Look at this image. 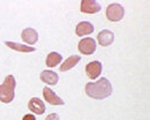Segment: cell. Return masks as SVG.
Listing matches in <instances>:
<instances>
[{"mask_svg": "<svg viewBox=\"0 0 150 120\" xmlns=\"http://www.w3.org/2000/svg\"><path fill=\"white\" fill-rule=\"evenodd\" d=\"M86 94L94 100H104L112 94V84L105 78L86 84Z\"/></svg>", "mask_w": 150, "mask_h": 120, "instance_id": "cell-1", "label": "cell"}, {"mask_svg": "<svg viewBox=\"0 0 150 120\" xmlns=\"http://www.w3.org/2000/svg\"><path fill=\"white\" fill-rule=\"evenodd\" d=\"M16 81L13 75H8L2 84H0V100L2 103H11L15 97Z\"/></svg>", "mask_w": 150, "mask_h": 120, "instance_id": "cell-2", "label": "cell"}, {"mask_svg": "<svg viewBox=\"0 0 150 120\" xmlns=\"http://www.w3.org/2000/svg\"><path fill=\"white\" fill-rule=\"evenodd\" d=\"M125 15L124 7L119 4H111L106 8V18L111 22H119Z\"/></svg>", "mask_w": 150, "mask_h": 120, "instance_id": "cell-3", "label": "cell"}, {"mask_svg": "<svg viewBox=\"0 0 150 120\" xmlns=\"http://www.w3.org/2000/svg\"><path fill=\"white\" fill-rule=\"evenodd\" d=\"M77 47L82 54L89 56V54H93L96 51V42L93 38H82L79 42Z\"/></svg>", "mask_w": 150, "mask_h": 120, "instance_id": "cell-4", "label": "cell"}, {"mask_svg": "<svg viewBox=\"0 0 150 120\" xmlns=\"http://www.w3.org/2000/svg\"><path fill=\"white\" fill-rule=\"evenodd\" d=\"M100 11V5L95 0H83L81 2V12L86 14H96Z\"/></svg>", "mask_w": 150, "mask_h": 120, "instance_id": "cell-5", "label": "cell"}, {"mask_svg": "<svg viewBox=\"0 0 150 120\" xmlns=\"http://www.w3.org/2000/svg\"><path fill=\"white\" fill-rule=\"evenodd\" d=\"M86 73H87V76L91 80L97 79L100 73H102V64L99 61H91L87 65L86 67Z\"/></svg>", "mask_w": 150, "mask_h": 120, "instance_id": "cell-6", "label": "cell"}, {"mask_svg": "<svg viewBox=\"0 0 150 120\" xmlns=\"http://www.w3.org/2000/svg\"><path fill=\"white\" fill-rule=\"evenodd\" d=\"M43 96H44L45 100L51 105H64L65 104V102L61 100L59 96H57L56 94L47 87H45L43 89Z\"/></svg>", "mask_w": 150, "mask_h": 120, "instance_id": "cell-7", "label": "cell"}, {"mask_svg": "<svg viewBox=\"0 0 150 120\" xmlns=\"http://www.w3.org/2000/svg\"><path fill=\"white\" fill-rule=\"evenodd\" d=\"M28 107L31 112L36 113L38 116L43 114L45 112V104L43 103V100L37 98V97H34L29 100V104H28Z\"/></svg>", "mask_w": 150, "mask_h": 120, "instance_id": "cell-8", "label": "cell"}, {"mask_svg": "<svg viewBox=\"0 0 150 120\" xmlns=\"http://www.w3.org/2000/svg\"><path fill=\"white\" fill-rule=\"evenodd\" d=\"M97 40L100 44V46H109L114 40V34L110 30H102L97 35Z\"/></svg>", "mask_w": 150, "mask_h": 120, "instance_id": "cell-9", "label": "cell"}, {"mask_svg": "<svg viewBox=\"0 0 150 120\" xmlns=\"http://www.w3.org/2000/svg\"><path fill=\"white\" fill-rule=\"evenodd\" d=\"M21 38L23 40V42H25L27 44L34 45L38 40V34L35 29H33V28H27V29H24V30L22 31Z\"/></svg>", "mask_w": 150, "mask_h": 120, "instance_id": "cell-10", "label": "cell"}, {"mask_svg": "<svg viewBox=\"0 0 150 120\" xmlns=\"http://www.w3.org/2000/svg\"><path fill=\"white\" fill-rule=\"evenodd\" d=\"M75 32H76V35L80 36V37L86 36V35H89V34L94 32V25H93L90 22H87V21L80 22V23L76 25Z\"/></svg>", "mask_w": 150, "mask_h": 120, "instance_id": "cell-11", "label": "cell"}, {"mask_svg": "<svg viewBox=\"0 0 150 120\" xmlns=\"http://www.w3.org/2000/svg\"><path fill=\"white\" fill-rule=\"evenodd\" d=\"M40 80L43 81L44 83L46 84H50V85H54L58 83L59 81V76L56 72H52V71H44L40 73Z\"/></svg>", "mask_w": 150, "mask_h": 120, "instance_id": "cell-12", "label": "cell"}, {"mask_svg": "<svg viewBox=\"0 0 150 120\" xmlns=\"http://www.w3.org/2000/svg\"><path fill=\"white\" fill-rule=\"evenodd\" d=\"M5 44L9 49L15 50V51H19V52H23V53L34 52L36 50L35 47H30V46H27V45H23V44H19V43H14V42H5Z\"/></svg>", "mask_w": 150, "mask_h": 120, "instance_id": "cell-13", "label": "cell"}, {"mask_svg": "<svg viewBox=\"0 0 150 120\" xmlns=\"http://www.w3.org/2000/svg\"><path fill=\"white\" fill-rule=\"evenodd\" d=\"M80 60H81V57H79V56H72V57H69L68 59L65 60L64 64L60 66V72H66V71L72 69L74 66L77 65V62H80Z\"/></svg>", "mask_w": 150, "mask_h": 120, "instance_id": "cell-14", "label": "cell"}, {"mask_svg": "<svg viewBox=\"0 0 150 120\" xmlns=\"http://www.w3.org/2000/svg\"><path fill=\"white\" fill-rule=\"evenodd\" d=\"M61 60H62V57H61L59 53H57V52H51V53H49L47 57H46V66H47V67H54V66L59 65V64L61 62Z\"/></svg>", "mask_w": 150, "mask_h": 120, "instance_id": "cell-15", "label": "cell"}, {"mask_svg": "<svg viewBox=\"0 0 150 120\" xmlns=\"http://www.w3.org/2000/svg\"><path fill=\"white\" fill-rule=\"evenodd\" d=\"M45 120H59V116L57 113H51L45 118Z\"/></svg>", "mask_w": 150, "mask_h": 120, "instance_id": "cell-16", "label": "cell"}, {"mask_svg": "<svg viewBox=\"0 0 150 120\" xmlns=\"http://www.w3.org/2000/svg\"><path fill=\"white\" fill-rule=\"evenodd\" d=\"M22 120H36V118H35V116H33V114H25Z\"/></svg>", "mask_w": 150, "mask_h": 120, "instance_id": "cell-17", "label": "cell"}]
</instances>
